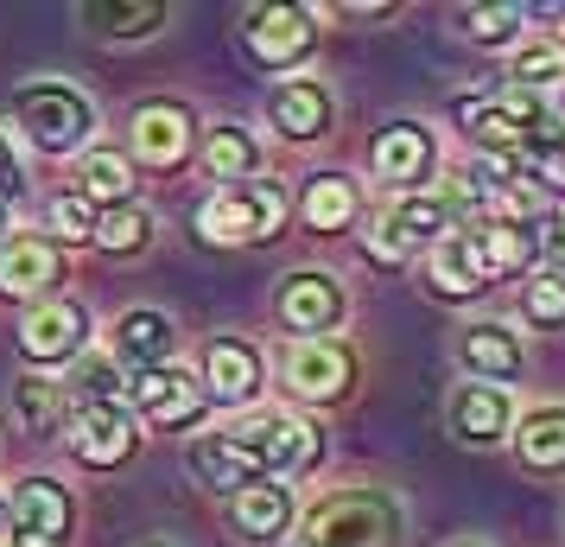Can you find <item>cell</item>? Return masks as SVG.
I'll return each instance as SVG.
<instances>
[{
    "label": "cell",
    "instance_id": "cell-36",
    "mask_svg": "<svg viewBox=\"0 0 565 547\" xmlns=\"http://www.w3.org/2000/svg\"><path fill=\"white\" fill-rule=\"evenodd\" d=\"M521 306H527L534 325H565V274H540Z\"/></svg>",
    "mask_w": 565,
    "mask_h": 547
},
{
    "label": "cell",
    "instance_id": "cell-38",
    "mask_svg": "<svg viewBox=\"0 0 565 547\" xmlns=\"http://www.w3.org/2000/svg\"><path fill=\"white\" fill-rule=\"evenodd\" d=\"M77 389L83 408H103V401H115V389H121V376H115V364H83L77 382H64V395Z\"/></svg>",
    "mask_w": 565,
    "mask_h": 547
},
{
    "label": "cell",
    "instance_id": "cell-30",
    "mask_svg": "<svg viewBox=\"0 0 565 547\" xmlns=\"http://www.w3.org/2000/svg\"><path fill=\"white\" fill-rule=\"evenodd\" d=\"M514 90L521 96H565V45H527L514 57Z\"/></svg>",
    "mask_w": 565,
    "mask_h": 547
},
{
    "label": "cell",
    "instance_id": "cell-26",
    "mask_svg": "<svg viewBox=\"0 0 565 547\" xmlns=\"http://www.w3.org/2000/svg\"><path fill=\"white\" fill-rule=\"evenodd\" d=\"M260 166V147L248 128H235V122H216L204 134V172L210 179H248Z\"/></svg>",
    "mask_w": 565,
    "mask_h": 547
},
{
    "label": "cell",
    "instance_id": "cell-11",
    "mask_svg": "<svg viewBox=\"0 0 565 547\" xmlns=\"http://www.w3.org/2000/svg\"><path fill=\"white\" fill-rule=\"evenodd\" d=\"M134 401H140V414L153 420V427H184V420L204 414V382L198 376H184V369H140V382H134Z\"/></svg>",
    "mask_w": 565,
    "mask_h": 547
},
{
    "label": "cell",
    "instance_id": "cell-17",
    "mask_svg": "<svg viewBox=\"0 0 565 547\" xmlns=\"http://www.w3.org/2000/svg\"><path fill=\"white\" fill-rule=\"evenodd\" d=\"M433 287L445 293V299H470V293H483L489 287V274H483V261H477V242H470V230H451V235H438L433 242Z\"/></svg>",
    "mask_w": 565,
    "mask_h": 547
},
{
    "label": "cell",
    "instance_id": "cell-32",
    "mask_svg": "<svg viewBox=\"0 0 565 547\" xmlns=\"http://www.w3.org/2000/svg\"><path fill=\"white\" fill-rule=\"evenodd\" d=\"M96 242H103L108 255H140L147 242H153V217L140 204H115L96 217Z\"/></svg>",
    "mask_w": 565,
    "mask_h": 547
},
{
    "label": "cell",
    "instance_id": "cell-33",
    "mask_svg": "<svg viewBox=\"0 0 565 547\" xmlns=\"http://www.w3.org/2000/svg\"><path fill=\"white\" fill-rule=\"evenodd\" d=\"M83 20L96 32H108V39H147L153 27H166V7H153V0H140V7H83Z\"/></svg>",
    "mask_w": 565,
    "mask_h": 547
},
{
    "label": "cell",
    "instance_id": "cell-19",
    "mask_svg": "<svg viewBox=\"0 0 565 547\" xmlns=\"http://www.w3.org/2000/svg\"><path fill=\"white\" fill-rule=\"evenodd\" d=\"M451 433L463 445H489L509 433V395L502 389H483V382H470V389L451 395Z\"/></svg>",
    "mask_w": 565,
    "mask_h": 547
},
{
    "label": "cell",
    "instance_id": "cell-39",
    "mask_svg": "<svg viewBox=\"0 0 565 547\" xmlns=\"http://www.w3.org/2000/svg\"><path fill=\"white\" fill-rule=\"evenodd\" d=\"M540 255H546V267H553V274H565V210L540 223Z\"/></svg>",
    "mask_w": 565,
    "mask_h": 547
},
{
    "label": "cell",
    "instance_id": "cell-25",
    "mask_svg": "<svg viewBox=\"0 0 565 547\" xmlns=\"http://www.w3.org/2000/svg\"><path fill=\"white\" fill-rule=\"evenodd\" d=\"M463 364L489 382H509V376H521V344H514L509 325H470L463 332Z\"/></svg>",
    "mask_w": 565,
    "mask_h": 547
},
{
    "label": "cell",
    "instance_id": "cell-16",
    "mask_svg": "<svg viewBox=\"0 0 565 547\" xmlns=\"http://www.w3.org/2000/svg\"><path fill=\"white\" fill-rule=\"evenodd\" d=\"M191 471H198V484H210V491H248L260 471L255 459L235 445V433H204V440H191Z\"/></svg>",
    "mask_w": 565,
    "mask_h": 547
},
{
    "label": "cell",
    "instance_id": "cell-37",
    "mask_svg": "<svg viewBox=\"0 0 565 547\" xmlns=\"http://www.w3.org/2000/svg\"><path fill=\"white\" fill-rule=\"evenodd\" d=\"M52 223H57L64 242H83V235H96V210H89V198H77V191H71V198L57 191L52 198Z\"/></svg>",
    "mask_w": 565,
    "mask_h": 547
},
{
    "label": "cell",
    "instance_id": "cell-2",
    "mask_svg": "<svg viewBox=\"0 0 565 547\" xmlns=\"http://www.w3.org/2000/svg\"><path fill=\"white\" fill-rule=\"evenodd\" d=\"M286 217V191L274 179H242V185H223L216 198L198 204V235L204 242H260L274 235Z\"/></svg>",
    "mask_w": 565,
    "mask_h": 547
},
{
    "label": "cell",
    "instance_id": "cell-22",
    "mask_svg": "<svg viewBox=\"0 0 565 547\" xmlns=\"http://www.w3.org/2000/svg\"><path fill=\"white\" fill-rule=\"evenodd\" d=\"M172 318L166 313H153V306H134V313H121L115 318V357H128V364H140V369H159V357L172 350Z\"/></svg>",
    "mask_w": 565,
    "mask_h": 547
},
{
    "label": "cell",
    "instance_id": "cell-5",
    "mask_svg": "<svg viewBox=\"0 0 565 547\" xmlns=\"http://www.w3.org/2000/svg\"><path fill=\"white\" fill-rule=\"evenodd\" d=\"M235 445L255 459V471H306L311 459H318V433L311 427H299L292 414H260V420H248L242 433H235Z\"/></svg>",
    "mask_w": 565,
    "mask_h": 547
},
{
    "label": "cell",
    "instance_id": "cell-41",
    "mask_svg": "<svg viewBox=\"0 0 565 547\" xmlns=\"http://www.w3.org/2000/svg\"><path fill=\"white\" fill-rule=\"evenodd\" d=\"M0 230H7V204H0Z\"/></svg>",
    "mask_w": 565,
    "mask_h": 547
},
{
    "label": "cell",
    "instance_id": "cell-40",
    "mask_svg": "<svg viewBox=\"0 0 565 547\" xmlns=\"http://www.w3.org/2000/svg\"><path fill=\"white\" fill-rule=\"evenodd\" d=\"M0 191H20V159H13L7 140H0Z\"/></svg>",
    "mask_w": 565,
    "mask_h": 547
},
{
    "label": "cell",
    "instance_id": "cell-20",
    "mask_svg": "<svg viewBox=\"0 0 565 547\" xmlns=\"http://www.w3.org/2000/svg\"><path fill=\"white\" fill-rule=\"evenodd\" d=\"M382 223H387V235H394V242L413 255L419 242H438V235L458 230V210L445 204V191H419V198H407V204L387 210Z\"/></svg>",
    "mask_w": 565,
    "mask_h": 547
},
{
    "label": "cell",
    "instance_id": "cell-21",
    "mask_svg": "<svg viewBox=\"0 0 565 547\" xmlns=\"http://www.w3.org/2000/svg\"><path fill=\"white\" fill-rule=\"evenodd\" d=\"M274 128L286 134V140H311V134L331 128V96L318 90V83L292 77L274 90Z\"/></svg>",
    "mask_w": 565,
    "mask_h": 547
},
{
    "label": "cell",
    "instance_id": "cell-1",
    "mask_svg": "<svg viewBox=\"0 0 565 547\" xmlns=\"http://www.w3.org/2000/svg\"><path fill=\"white\" fill-rule=\"evenodd\" d=\"M387 541H394V509L375 491L324 496L292 535V547H387Z\"/></svg>",
    "mask_w": 565,
    "mask_h": 547
},
{
    "label": "cell",
    "instance_id": "cell-18",
    "mask_svg": "<svg viewBox=\"0 0 565 547\" xmlns=\"http://www.w3.org/2000/svg\"><path fill=\"white\" fill-rule=\"evenodd\" d=\"M52 281H57V249L45 235H20V242L0 249V293L32 299V293H45Z\"/></svg>",
    "mask_w": 565,
    "mask_h": 547
},
{
    "label": "cell",
    "instance_id": "cell-31",
    "mask_svg": "<svg viewBox=\"0 0 565 547\" xmlns=\"http://www.w3.org/2000/svg\"><path fill=\"white\" fill-rule=\"evenodd\" d=\"M470 230V223H463ZM470 242H477V261H483L489 281H502V274H514L521 261H527V242H521V230L514 223H477L470 230Z\"/></svg>",
    "mask_w": 565,
    "mask_h": 547
},
{
    "label": "cell",
    "instance_id": "cell-8",
    "mask_svg": "<svg viewBox=\"0 0 565 547\" xmlns=\"http://www.w3.org/2000/svg\"><path fill=\"white\" fill-rule=\"evenodd\" d=\"M546 108L534 103V96H521V90H509L502 103H463V134L483 147V154H521V140H527V128H534Z\"/></svg>",
    "mask_w": 565,
    "mask_h": 547
},
{
    "label": "cell",
    "instance_id": "cell-27",
    "mask_svg": "<svg viewBox=\"0 0 565 547\" xmlns=\"http://www.w3.org/2000/svg\"><path fill=\"white\" fill-rule=\"evenodd\" d=\"M514 445H521V459H527L534 471H565V408L527 414L521 433H514Z\"/></svg>",
    "mask_w": 565,
    "mask_h": 547
},
{
    "label": "cell",
    "instance_id": "cell-23",
    "mask_svg": "<svg viewBox=\"0 0 565 547\" xmlns=\"http://www.w3.org/2000/svg\"><path fill=\"white\" fill-rule=\"evenodd\" d=\"M235 535H248V541H274L286 535V522H292V496L286 484H248V491L235 496Z\"/></svg>",
    "mask_w": 565,
    "mask_h": 547
},
{
    "label": "cell",
    "instance_id": "cell-12",
    "mask_svg": "<svg viewBox=\"0 0 565 547\" xmlns=\"http://www.w3.org/2000/svg\"><path fill=\"white\" fill-rule=\"evenodd\" d=\"M260 389V357L242 338H216L204 350V401L216 408H242Z\"/></svg>",
    "mask_w": 565,
    "mask_h": 547
},
{
    "label": "cell",
    "instance_id": "cell-9",
    "mask_svg": "<svg viewBox=\"0 0 565 547\" xmlns=\"http://www.w3.org/2000/svg\"><path fill=\"white\" fill-rule=\"evenodd\" d=\"M71 535V496L52 477H26L13 491V547H64Z\"/></svg>",
    "mask_w": 565,
    "mask_h": 547
},
{
    "label": "cell",
    "instance_id": "cell-29",
    "mask_svg": "<svg viewBox=\"0 0 565 547\" xmlns=\"http://www.w3.org/2000/svg\"><path fill=\"white\" fill-rule=\"evenodd\" d=\"M64 382H45V376H26L20 389H13V420L26 427V433H52L57 420H64Z\"/></svg>",
    "mask_w": 565,
    "mask_h": 547
},
{
    "label": "cell",
    "instance_id": "cell-6",
    "mask_svg": "<svg viewBox=\"0 0 565 547\" xmlns=\"http://www.w3.org/2000/svg\"><path fill=\"white\" fill-rule=\"evenodd\" d=\"M134 445H140V433H134V420L121 401H103V408H77L71 414V452H77L83 465H121V459H134Z\"/></svg>",
    "mask_w": 565,
    "mask_h": 547
},
{
    "label": "cell",
    "instance_id": "cell-35",
    "mask_svg": "<svg viewBox=\"0 0 565 547\" xmlns=\"http://www.w3.org/2000/svg\"><path fill=\"white\" fill-rule=\"evenodd\" d=\"M514 27H521V7H470V13H463V32H470L477 45H502Z\"/></svg>",
    "mask_w": 565,
    "mask_h": 547
},
{
    "label": "cell",
    "instance_id": "cell-34",
    "mask_svg": "<svg viewBox=\"0 0 565 547\" xmlns=\"http://www.w3.org/2000/svg\"><path fill=\"white\" fill-rule=\"evenodd\" d=\"M521 154L534 159L540 179L565 185V115H540L534 128H527V140H521Z\"/></svg>",
    "mask_w": 565,
    "mask_h": 547
},
{
    "label": "cell",
    "instance_id": "cell-10",
    "mask_svg": "<svg viewBox=\"0 0 565 547\" xmlns=\"http://www.w3.org/2000/svg\"><path fill=\"white\" fill-rule=\"evenodd\" d=\"M286 389L306 395V401H337V395L350 389V350L331 338H299L286 350Z\"/></svg>",
    "mask_w": 565,
    "mask_h": 547
},
{
    "label": "cell",
    "instance_id": "cell-4",
    "mask_svg": "<svg viewBox=\"0 0 565 547\" xmlns=\"http://www.w3.org/2000/svg\"><path fill=\"white\" fill-rule=\"evenodd\" d=\"M311 39H318V20H311L306 7H248L242 13V45H248V57H255L260 71L299 64L311 52Z\"/></svg>",
    "mask_w": 565,
    "mask_h": 547
},
{
    "label": "cell",
    "instance_id": "cell-13",
    "mask_svg": "<svg viewBox=\"0 0 565 547\" xmlns=\"http://www.w3.org/2000/svg\"><path fill=\"white\" fill-rule=\"evenodd\" d=\"M280 318L292 332H306V338H324L343 318V293H337L331 274H292L280 287Z\"/></svg>",
    "mask_w": 565,
    "mask_h": 547
},
{
    "label": "cell",
    "instance_id": "cell-14",
    "mask_svg": "<svg viewBox=\"0 0 565 547\" xmlns=\"http://www.w3.org/2000/svg\"><path fill=\"white\" fill-rule=\"evenodd\" d=\"M134 154L147 166H179L191 154V115L179 103H147L134 115Z\"/></svg>",
    "mask_w": 565,
    "mask_h": 547
},
{
    "label": "cell",
    "instance_id": "cell-24",
    "mask_svg": "<svg viewBox=\"0 0 565 547\" xmlns=\"http://www.w3.org/2000/svg\"><path fill=\"white\" fill-rule=\"evenodd\" d=\"M362 210V191L343 172H318V179L306 185V198H299V217H306V230H343L350 217Z\"/></svg>",
    "mask_w": 565,
    "mask_h": 547
},
{
    "label": "cell",
    "instance_id": "cell-3",
    "mask_svg": "<svg viewBox=\"0 0 565 547\" xmlns=\"http://www.w3.org/2000/svg\"><path fill=\"white\" fill-rule=\"evenodd\" d=\"M13 122H20L26 140L45 147V154H77L83 140H89V128H96L83 90H71V83H26V90L13 96Z\"/></svg>",
    "mask_w": 565,
    "mask_h": 547
},
{
    "label": "cell",
    "instance_id": "cell-15",
    "mask_svg": "<svg viewBox=\"0 0 565 547\" xmlns=\"http://www.w3.org/2000/svg\"><path fill=\"white\" fill-rule=\"evenodd\" d=\"M375 179L387 185H419L426 172H433V134L419 128V122H394V128H382V140H375Z\"/></svg>",
    "mask_w": 565,
    "mask_h": 547
},
{
    "label": "cell",
    "instance_id": "cell-28",
    "mask_svg": "<svg viewBox=\"0 0 565 547\" xmlns=\"http://www.w3.org/2000/svg\"><path fill=\"white\" fill-rule=\"evenodd\" d=\"M83 191L77 198H89V204H134V172H128V159L121 154H83Z\"/></svg>",
    "mask_w": 565,
    "mask_h": 547
},
{
    "label": "cell",
    "instance_id": "cell-7",
    "mask_svg": "<svg viewBox=\"0 0 565 547\" xmlns=\"http://www.w3.org/2000/svg\"><path fill=\"white\" fill-rule=\"evenodd\" d=\"M83 338H89V318H83L77 299H45V306H32L26 325H20L26 364H64V357L83 350Z\"/></svg>",
    "mask_w": 565,
    "mask_h": 547
}]
</instances>
